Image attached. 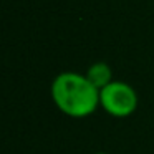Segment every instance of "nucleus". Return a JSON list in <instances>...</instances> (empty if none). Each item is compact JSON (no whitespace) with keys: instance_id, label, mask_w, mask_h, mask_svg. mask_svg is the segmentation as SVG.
<instances>
[{"instance_id":"nucleus-2","label":"nucleus","mask_w":154,"mask_h":154,"mask_svg":"<svg viewBox=\"0 0 154 154\" xmlns=\"http://www.w3.org/2000/svg\"><path fill=\"white\" fill-rule=\"evenodd\" d=\"M139 98L129 83L113 80L100 90V108L113 118H129L137 109Z\"/></svg>"},{"instance_id":"nucleus-4","label":"nucleus","mask_w":154,"mask_h":154,"mask_svg":"<svg viewBox=\"0 0 154 154\" xmlns=\"http://www.w3.org/2000/svg\"><path fill=\"white\" fill-rule=\"evenodd\" d=\"M94 154H106V152H94Z\"/></svg>"},{"instance_id":"nucleus-3","label":"nucleus","mask_w":154,"mask_h":154,"mask_svg":"<svg viewBox=\"0 0 154 154\" xmlns=\"http://www.w3.org/2000/svg\"><path fill=\"white\" fill-rule=\"evenodd\" d=\"M85 75H86L88 80H90L98 90L104 88L106 85H109L111 81H113V71H111L109 65L104 63V61H96V63L90 65V68L86 70Z\"/></svg>"},{"instance_id":"nucleus-1","label":"nucleus","mask_w":154,"mask_h":154,"mask_svg":"<svg viewBox=\"0 0 154 154\" xmlns=\"http://www.w3.org/2000/svg\"><path fill=\"white\" fill-rule=\"evenodd\" d=\"M50 94L53 104L70 118H88L100 108V90L86 75L63 71L51 81Z\"/></svg>"}]
</instances>
